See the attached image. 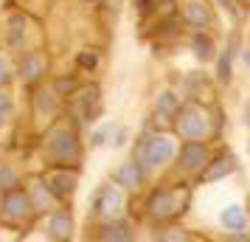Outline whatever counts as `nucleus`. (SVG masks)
Returning <instances> with one entry per match:
<instances>
[{"mask_svg":"<svg viewBox=\"0 0 250 242\" xmlns=\"http://www.w3.org/2000/svg\"><path fill=\"white\" fill-rule=\"evenodd\" d=\"M118 206H121V197L115 195L113 189H104L102 195H99V211L102 214H115Z\"/></svg>","mask_w":250,"mask_h":242,"instance_id":"1","label":"nucleus"},{"mask_svg":"<svg viewBox=\"0 0 250 242\" xmlns=\"http://www.w3.org/2000/svg\"><path fill=\"white\" fill-rule=\"evenodd\" d=\"M222 222L230 225V228H239L242 225V211H239V206H230L228 211H222Z\"/></svg>","mask_w":250,"mask_h":242,"instance_id":"2","label":"nucleus"},{"mask_svg":"<svg viewBox=\"0 0 250 242\" xmlns=\"http://www.w3.org/2000/svg\"><path fill=\"white\" fill-rule=\"evenodd\" d=\"M70 231V217L68 214H57L54 217V237H68Z\"/></svg>","mask_w":250,"mask_h":242,"instance_id":"3","label":"nucleus"},{"mask_svg":"<svg viewBox=\"0 0 250 242\" xmlns=\"http://www.w3.org/2000/svg\"><path fill=\"white\" fill-rule=\"evenodd\" d=\"M197 57H211V43H208V40H205L203 43V37H200V40H197Z\"/></svg>","mask_w":250,"mask_h":242,"instance_id":"4","label":"nucleus"},{"mask_svg":"<svg viewBox=\"0 0 250 242\" xmlns=\"http://www.w3.org/2000/svg\"><path fill=\"white\" fill-rule=\"evenodd\" d=\"M79 62H82V65H96V57H82Z\"/></svg>","mask_w":250,"mask_h":242,"instance_id":"5","label":"nucleus"},{"mask_svg":"<svg viewBox=\"0 0 250 242\" xmlns=\"http://www.w3.org/2000/svg\"><path fill=\"white\" fill-rule=\"evenodd\" d=\"M245 59H248V65H250V54H248V57H245Z\"/></svg>","mask_w":250,"mask_h":242,"instance_id":"6","label":"nucleus"}]
</instances>
